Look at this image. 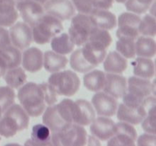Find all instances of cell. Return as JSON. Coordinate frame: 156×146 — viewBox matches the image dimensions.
<instances>
[{
    "label": "cell",
    "instance_id": "obj_36",
    "mask_svg": "<svg viewBox=\"0 0 156 146\" xmlns=\"http://www.w3.org/2000/svg\"><path fill=\"white\" fill-rule=\"evenodd\" d=\"M15 101V92L9 86L0 87V107L2 113Z\"/></svg>",
    "mask_w": 156,
    "mask_h": 146
},
{
    "label": "cell",
    "instance_id": "obj_1",
    "mask_svg": "<svg viewBox=\"0 0 156 146\" xmlns=\"http://www.w3.org/2000/svg\"><path fill=\"white\" fill-rule=\"evenodd\" d=\"M73 102L70 99L65 98L59 103L46 107L43 113L42 121L51 132H62L72 126Z\"/></svg>",
    "mask_w": 156,
    "mask_h": 146
},
{
    "label": "cell",
    "instance_id": "obj_52",
    "mask_svg": "<svg viewBox=\"0 0 156 146\" xmlns=\"http://www.w3.org/2000/svg\"><path fill=\"white\" fill-rule=\"evenodd\" d=\"M2 116V111L1 107H0V118H1Z\"/></svg>",
    "mask_w": 156,
    "mask_h": 146
},
{
    "label": "cell",
    "instance_id": "obj_42",
    "mask_svg": "<svg viewBox=\"0 0 156 146\" xmlns=\"http://www.w3.org/2000/svg\"><path fill=\"white\" fill-rule=\"evenodd\" d=\"M142 128L145 132L155 135L156 115L155 113H149L146 116L143 121L141 122Z\"/></svg>",
    "mask_w": 156,
    "mask_h": 146
},
{
    "label": "cell",
    "instance_id": "obj_27",
    "mask_svg": "<svg viewBox=\"0 0 156 146\" xmlns=\"http://www.w3.org/2000/svg\"><path fill=\"white\" fill-rule=\"evenodd\" d=\"M21 50L13 45L0 48V58L4 62L7 69L20 66L21 63Z\"/></svg>",
    "mask_w": 156,
    "mask_h": 146
},
{
    "label": "cell",
    "instance_id": "obj_47",
    "mask_svg": "<svg viewBox=\"0 0 156 146\" xmlns=\"http://www.w3.org/2000/svg\"><path fill=\"white\" fill-rule=\"evenodd\" d=\"M86 144H88V145H100L101 142L98 138L91 135H88V137H87Z\"/></svg>",
    "mask_w": 156,
    "mask_h": 146
},
{
    "label": "cell",
    "instance_id": "obj_6",
    "mask_svg": "<svg viewBox=\"0 0 156 146\" xmlns=\"http://www.w3.org/2000/svg\"><path fill=\"white\" fill-rule=\"evenodd\" d=\"M93 27L89 15L79 13L72 17L68 34L75 46L80 47L88 40Z\"/></svg>",
    "mask_w": 156,
    "mask_h": 146
},
{
    "label": "cell",
    "instance_id": "obj_25",
    "mask_svg": "<svg viewBox=\"0 0 156 146\" xmlns=\"http://www.w3.org/2000/svg\"><path fill=\"white\" fill-rule=\"evenodd\" d=\"M105 73L98 69L91 70L83 77L84 86L90 91L98 92L103 91L105 84Z\"/></svg>",
    "mask_w": 156,
    "mask_h": 146
},
{
    "label": "cell",
    "instance_id": "obj_22",
    "mask_svg": "<svg viewBox=\"0 0 156 146\" xmlns=\"http://www.w3.org/2000/svg\"><path fill=\"white\" fill-rule=\"evenodd\" d=\"M24 145H52L51 131L44 123L34 125L32 127L30 138L26 141Z\"/></svg>",
    "mask_w": 156,
    "mask_h": 146
},
{
    "label": "cell",
    "instance_id": "obj_40",
    "mask_svg": "<svg viewBox=\"0 0 156 146\" xmlns=\"http://www.w3.org/2000/svg\"><path fill=\"white\" fill-rule=\"evenodd\" d=\"M116 133L124 134L132 138L135 141L137 138V132L135 128L133 127V125L125 123V122L120 121L117 123H115V134Z\"/></svg>",
    "mask_w": 156,
    "mask_h": 146
},
{
    "label": "cell",
    "instance_id": "obj_37",
    "mask_svg": "<svg viewBox=\"0 0 156 146\" xmlns=\"http://www.w3.org/2000/svg\"><path fill=\"white\" fill-rule=\"evenodd\" d=\"M154 1L155 0H126L125 7L128 12L140 15L146 13Z\"/></svg>",
    "mask_w": 156,
    "mask_h": 146
},
{
    "label": "cell",
    "instance_id": "obj_19",
    "mask_svg": "<svg viewBox=\"0 0 156 146\" xmlns=\"http://www.w3.org/2000/svg\"><path fill=\"white\" fill-rule=\"evenodd\" d=\"M81 48L85 59L95 68L103 62L107 54V49L95 43L87 41Z\"/></svg>",
    "mask_w": 156,
    "mask_h": 146
},
{
    "label": "cell",
    "instance_id": "obj_10",
    "mask_svg": "<svg viewBox=\"0 0 156 146\" xmlns=\"http://www.w3.org/2000/svg\"><path fill=\"white\" fill-rule=\"evenodd\" d=\"M91 104L98 115L111 117L116 114L118 102L112 96L101 91L93 95Z\"/></svg>",
    "mask_w": 156,
    "mask_h": 146
},
{
    "label": "cell",
    "instance_id": "obj_33",
    "mask_svg": "<svg viewBox=\"0 0 156 146\" xmlns=\"http://www.w3.org/2000/svg\"><path fill=\"white\" fill-rule=\"evenodd\" d=\"M138 30L140 34L143 36L154 37L156 34L155 17L152 16L150 14H148L143 18H140Z\"/></svg>",
    "mask_w": 156,
    "mask_h": 146
},
{
    "label": "cell",
    "instance_id": "obj_23",
    "mask_svg": "<svg viewBox=\"0 0 156 146\" xmlns=\"http://www.w3.org/2000/svg\"><path fill=\"white\" fill-rule=\"evenodd\" d=\"M68 63V59L65 55L55 53L53 50H48L44 53L43 67L46 71L50 73L63 70Z\"/></svg>",
    "mask_w": 156,
    "mask_h": 146
},
{
    "label": "cell",
    "instance_id": "obj_26",
    "mask_svg": "<svg viewBox=\"0 0 156 146\" xmlns=\"http://www.w3.org/2000/svg\"><path fill=\"white\" fill-rule=\"evenodd\" d=\"M136 55L140 57L152 58L156 53V43L153 37L139 36L135 40Z\"/></svg>",
    "mask_w": 156,
    "mask_h": 146
},
{
    "label": "cell",
    "instance_id": "obj_14",
    "mask_svg": "<svg viewBox=\"0 0 156 146\" xmlns=\"http://www.w3.org/2000/svg\"><path fill=\"white\" fill-rule=\"evenodd\" d=\"M103 91L116 99L122 98L126 92L127 79L120 74L107 73Z\"/></svg>",
    "mask_w": 156,
    "mask_h": 146
},
{
    "label": "cell",
    "instance_id": "obj_11",
    "mask_svg": "<svg viewBox=\"0 0 156 146\" xmlns=\"http://www.w3.org/2000/svg\"><path fill=\"white\" fill-rule=\"evenodd\" d=\"M72 115L73 123L85 126H89L94 120L96 113L91 103L86 100L79 99L73 102Z\"/></svg>",
    "mask_w": 156,
    "mask_h": 146
},
{
    "label": "cell",
    "instance_id": "obj_4",
    "mask_svg": "<svg viewBox=\"0 0 156 146\" xmlns=\"http://www.w3.org/2000/svg\"><path fill=\"white\" fill-rule=\"evenodd\" d=\"M47 83L59 96L71 97L76 94L80 88V79L75 71L61 70L52 73Z\"/></svg>",
    "mask_w": 156,
    "mask_h": 146
},
{
    "label": "cell",
    "instance_id": "obj_44",
    "mask_svg": "<svg viewBox=\"0 0 156 146\" xmlns=\"http://www.w3.org/2000/svg\"><path fill=\"white\" fill-rule=\"evenodd\" d=\"M155 96L151 94L143 100L141 105L147 114L155 113Z\"/></svg>",
    "mask_w": 156,
    "mask_h": 146
},
{
    "label": "cell",
    "instance_id": "obj_35",
    "mask_svg": "<svg viewBox=\"0 0 156 146\" xmlns=\"http://www.w3.org/2000/svg\"><path fill=\"white\" fill-rule=\"evenodd\" d=\"M116 50L126 59H133L136 56L135 40L127 38H118L116 43Z\"/></svg>",
    "mask_w": 156,
    "mask_h": 146
},
{
    "label": "cell",
    "instance_id": "obj_39",
    "mask_svg": "<svg viewBox=\"0 0 156 146\" xmlns=\"http://www.w3.org/2000/svg\"><path fill=\"white\" fill-rule=\"evenodd\" d=\"M108 145H136V141L128 135L121 133H116L108 140Z\"/></svg>",
    "mask_w": 156,
    "mask_h": 146
},
{
    "label": "cell",
    "instance_id": "obj_20",
    "mask_svg": "<svg viewBox=\"0 0 156 146\" xmlns=\"http://www.w3.org/2000/svg\"><path fill=\"white\" fill-rule=\"evenodd\" d=\"M102 62L107 73L121 74L127 68V60L117 51L107 53Z\"/></svg>",
    "mask_w": 156,
    "mask_h": 146
},
{
    "label": "cell",
    "instance_id": "obj_13",
    "mask_svg": "<svg viewBox=\"0 0 156 146\" xmlns=\"http://www.w3.org/2000/svg\"><path fill=\"white\" fill-rule=\"evenodd\" d=\"M90 132L100 141H108L115 134V123L109 117L99 116L90 124Z\"/></svg>",
    "mask_w": 156,
    "mask_h": 146
},
{
    "label": "cell",
    "instance_id": "obj_16",
    "mask_svg": "<svg viewBox=\"0 0 156 146\" xmlns=\"http://www.w3.org/2000/svg\"><path fill=\"white\" fill-rule=\"evenodd\" d=\"M44 53L37 47H27L21 56L22 68L25 71L34 73L43 68Z\"/></svg>",
    "mask_w": 156,
    "mask_h": 146
},
{
    "label": "cell",
    "instance_id": "obj_15",
    "mask_svg": "<svg viewBox=\"0 0 156 146\" xmlns=\"http://www.w3.org/2000/svg\"><path fill=\"white\" fill-rule=\"evenodd\" d=\"M116 114L118 120L132 125H138L141 123L143 119L147 115L142 105L138 106H130L123 103L118 105Z\"/></svg>",
    "mask_w": 156,
    "mask_h": 146
},
{
    "label": "cell",
    "instance_id": "obj_48",
    "mask_svg": "<svg viewBox=\"0 0 156 146\" xmlns=\"http://www.w3.org/2000/svg\"><path fill=\"white\" fill-rule=\"evenodd\" d=\"M6 70H7V68H6L4 62H3V61L2 60L1 58H0V78L2 77V76L4 75Z\"/></svg>",
    "mask_w": 156,
    "mask_h": 146
},
{
    "label": "cell",
    "instance_id": "obj_49",
    "mask_svg": "<svg viewBox=\"0 0 156 146\" xmlns=\"http://www.w3.org/2000/svg\"><path fill=\"white\" fill-rule=\"evenodd\" d=\"M148 11H149V14H150L151 15L155 17V0L151 4V5L149 6V10Z\"/></svg>",
    "mask_w": 156,
    "mask_h": 146
},
{
    "label": "cell",
    "instance_id": "obj_31",
    "mask_svg": "<svg viewBox=\"0 0 156 146\" xmlns=\"http://www.w3.org/2000/svg\"><path fill=\"white\" fill-rule=\"evenodd\" d=\"M69 64L70 67L74 71L80 73H86L94 68V67L85 59L81 48L77 49L72 53L69 59Z\"/></svg>",
    "mask_w": 156,
    "mask_h": 146
},
{
    "label": "cell",
    "instance_id": "obj_2",
    "mask_svg": "<svg viewBox=\"0 0 156 146\" xmlns=\"http://www.w3.org/2000/svg\"><path fill=\"white\" fill-rule=\"evenodd\" d=\"M17 96L20 105L29 116L37 117L42 115L47 107L39 84L27 82L19 88Z\"/></svg>",
    "mask_w": 156,
    "mask_h": 146
},
{
    "label": "cell",
    "instance_id": "obj_21",
    "mask_svg": "<svg viewBox=\"0 0 156 146\" xmlns=\"http://www.w3.org/2000/svg\"><path fill=\"white\" fill-rule=\"evenodd\" d=\"M18 16L15 0H0V26L11 27L16 22Z\"/></svg>",
    "mask_w": 156,
    "mask_h": 146
},
{
    "label": "cell",
    "instance_id": "obj_29",
    "mask_svg": "<svg viewBox=\"0 0 156 146\" xmlns=\"http://www.w3.org/2000/svg\"><path fill=\"white\" fill-rule=\"evenodd\" d=\"M3 77L8 86L13 89H18L21 88L26 83L27 81L25 70L20 66L7 69Z\"/></svg>",
    "mask_w": 156,
    "mask_h": 146
},
{
    "label": "cell",
    "instance_id": "obj_9",
    "mask_svg": "<svg viewBox=\"0 0 156 146\" xmlns=\"http://www.w3.org/2000/svg\"><path fill=\"white\" fill-rule=\"evenodd\" d=\"M9 31L12 45L20 50L27 49L33 41L31 27L24 21L15 22L11 26Z\"/></svg>",
    "mask_w": 156,
    "mask_h": 146
},
{
    "label": "cell",
    "instance_id": "obj_12",
    "mask_svg": "<svg viewBox=\"0 0 156 146\" xmlns=\"http://www.w3.org/2000/svg\"><path fill=\"white\" fill-rule=\"evenodd\" d=\"M43 6L45 13L61 21L72 18L76 11L71 0H47Z\"/></svg>",
    "mask_w": 156,
    "mask_h": 146
},
{
    "label": "cell",
    "instance_id": "obj_38",
    "mask_svg": "<svg viewBox=\"0 0 156 146\" xmlns=\"http://www.w3.org/2000/svg\"><path fill=\"white\" fill-rule=\"evenodd\" d=\"M39 85L41 90H42L44 102H45L46 105L50 106V105H53L57 103L58 94L55 92V91L51 88V86L47 82H43Z\"/></svg>",
    "mask_w": 156,
    "mask_h": 146
},
{
    "label": "cell",
    "instance_id": "obj_34",
    "mask_svg": "<svg viewBox=\"0 0 156 146\" xmlns=\"http://www.w3.org/2000/svg\"><path fill=\"white\" fill-rule=\"evenodd\" d=\"M88 41L95 43L108 49L112 43V37L108 30L94 27L90 33Z\"/></svg>",
    "mask_w": 156,
    "mask_h": 146
},
{
    "label": "cell",
    "instance_id": "obj_7",
    "mask_svg": "<svg viewBox=\"0 0 156 146\" xmlns=\"http://www.w3.org/2000/svg\"><path fill=\"white\" fill-rule=\"evenodd\" d=\"M140 17L133 12H123L117 19V38H127L136 40L140 36L138 26L140 21Z\"/></svg>",
    "mask_w": 156,
    "mask_h": 146
},
{
    "label": "cell",
    "instance_id": "obj_30",
    "mask_svg": "<svg viewBox=\"0 0 156 146\" xmlns=\"http://www.w3.org/2000/svg\"><path fill=\"white\" fill-rule=\"evenodd\" d=\"M3 113L9 115L15 120L18 124L19 131L27 129L28 127L29 121H30L29 115L20 104L14 103Z\"/></svg>",
    "mask_w": 156,
    "mask_h": 146
},
{
    "label": "cell",
    "instance_id": "obj_54",
    "mask_svg": "<svg viewBox=\"0 0 156 146\" xmlns=\"http://www.w3.org/2000/svg\"><path fill=\"white\" fill-rule=\"evenodd\" d=\"M0 141H1V137H0Z\"/></svg>",
    "mask_w": 156,
    "mask_h": 146
},
{
    "label": "cell",
    "instance_id": "obj_41",
    "mask_svg": "<svg viewBox=\"0 0 156 146\" xmlns=\"http://www.w3.org/2000/svg\"><path fill=\"white\" fill-rule=\"evenodd\" d=\"M71 2L79 13L89 15L94 9L92 0H71Z\"/></svg>",
    "mask_w": 156,
    "mask_h": 146
},
{
    "label": "cell",
    "instance_id": "obj_53",
    "mask_svg": "<svg viewBox=\"0 0 156 146\" xmlns=\"http://www.w3.org/2000/svg\"><path fill=\"white\" fill-rule=\"evenodd\" d=\"M15 1H17V2H18V1H22V0H15Z\"/></svg>",
    "mask_w": 156,
    "mask_h": 146
},
{
    "label": "cell",
    "instance_id": "obj_45",
    "mask_svg": "<svg viewBox=\"0 0 156 146\" xmlns=\"http://www.w3.org/2000/svg\"><path fill=\"white\" fill-rule=\"evenodd\" d=\"M12 44L9 30L0 26V48H3Z\"/></svg>",
    "mask_w": 156,
    "mask_h": 146
},
{
    "label": "cell",
    "instance_id": "obj_51",
    "mask_svg": "<svg viewBox=\"0 0 156 146\" xmlns=\"http://www.w3.org/2000/svg\"><path fill=\"white\" fill-rule=\"evenodd\" d=\"M114 1H116L118 3H125V2H126V0H114Z\"/></svg>",
    "mask_w": 156,
    "mask_h": 146
},
{
    "label": "cell",
    "instance_id": "obj_43",
    "mask_svg": "<svg viewBox=\"0 0 156 146\" xmlns=\"http://www.w3.org/2000/svg\"><path fill=\"white\" fill-rule=\"evenodd\" d=\"M136 141V144H137V145L155 146L156 136L155 134H150L146 132V133L143 134V135L137 137Z\"/></svg>",
    "mask_w": 156,
    "mask_h": 146
},
{
    "label": "cell",
    "instance_id": "obj_24",
    "mask_svg": "<svg viewBox=\"0 0 156 146\" xmlns=\"http://www.w3.org/2000/svg\"><path fill=\"white\" fill-rule=\"evenodd\" d=\"M133 74L137 77L151 79L155 76V63L151 58L140 57L132 62Z\"/></svg>",
    "mask_w": 156,
    "mask_h": 146
},
{
    "label": "cell",
    "instance_id": "obj_8",
    "mask_svg": "<svg viewBox=\"0 0 156 146\" xmlns=\"http://www.w3.org/2000/svg\"><path fill=\"white\" fill-rule=\"evenodd\" d=\"M16 9L23 21L30 27L45 14L42 4L34 0H22L16 2Z\"/></svg>",
    "mask_w": 156,
    "mask_h": 146
},
{
    "label": "cell",
    "instance_id": "obj_50",
    "mask_svg": "<svg viewBox=\"0 0 156 146\" xmlns=\"http://www.w3.org/2000/svg\"><path fill=\"white\" fill-rule=\"evenodd\" d=\"M35 2H39V3H41V4H42V5H44V3L46 2L47 1V0H34Z\"/></svg>",
    "mask_w": 156,
    "mask_h": 146
},
{
    "label": "cell",
    "instance_id": "obj_18",
    "mask_svg": "<svg viewBox=\"0 0 156 146\" xmlns=\"http://www.w3.org/2000/svg\"><path fill=\"white\" fill-rule=\"evenodd\" d=\"M126 92L141 99L152 94V82L149 79L131 76L127 79Z\"/></svg>",
    "mask_w": 156,
    "mask_h": 146
},
{
    "label": "cell",
    "instance_id": "obj_32",
    "mask_svg": "<svg viewBox=\"0 0 156 146\" xmlns=\"http://www.w3.org/2000/svg\"><path fill=\"white\" fill-rule=\"evenodd\" d=\"M19 132V129L15 120L5 113H2L0 118V135L5 138L13 137Z\"/></svg>",
    "mask_w": 156,
    "mask_h": 146
},
{
    "label": "cell",
    "instance_id": "obj_5",
    "mask_svg": "<svg viewBox=\"0 0 156 146\" xmlns=\"http://www.w3.org/2000/svg\"><path fill=\"white\" fill-rule=\"evenodd\" d=\"M87 137L84 126L73 123L66 130L51 132V142L56 146H82L86 145Z\"/></svg>",
    "mask_w": 156,
    "mask_h": 146
},
{
    "label": "cell",
    "instance_id": "obj_46",
    "mask_svg": "<svg viewBox=\"0 0 156 146\" xmlns=\"http://www.w3.org/2000/svg\"><path fill=\"white\" fill-rule=\"evenodd\" d=\"M94 9L109 10L113 6L114 0H92Z\"/></svg>",
    "mask_w": 156,
    "mask_h": 146
},
{
    "label": "cell",
    "instance_id": "obj_28",
    "mask_svg": "<svg viewBox=\"0 0 156 146\" xmlns=\"http://www.w3.org/2000/svg\"><path fill=\"white\" fill-rule=\"evenodd\" d=\"M50 47L53 51L61 55L71 53L75 48V44L67 33H60L50 40Z\"/></svg>",
    "mask_w": 156,
    "mask_h": 146
},
{
    "label": "cell",
    "instance_id": "obj_17",
    "mask_svg": "<svg viewBox=\"0 0 156 146\" xmlns=\"http://www.w3.org/2000/svg\"><path fill=\"white\" fill-rule=\"evenodd\" d=\"M89 17L94 27L104 30H112L117 26L115 15L106 9H93Z\"/></svg>",
    "mask_w": 156,
    "mask_h": 146
},
{
    "label": "cell",
    "instance_id": "obj_3",
    "mask_svg": "<svg viewBox=\"0 0 156 146\" xmlns=\"http://www.w3.org/2000/svg\"><path fill=\"white\" fill-rule=\"evenodd\" d=\"M33 40L44 45L63 30L62 21L55 17L45 13L31 27Z\"/></svg>",
    "mask_w": 156,
    "mask_h": 146
}]
</instances>
